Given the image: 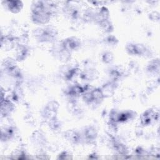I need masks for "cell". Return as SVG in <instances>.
I'll use <instances>...</instances> for the list:
<instances>
[{
    "mask_svg": "<svg viewBox=\"0 0 160 160\" xmlns=\"http://www.w3.org/2000/svg\"><path fill=\"white\" fill-rule=\"evenodd\" d=\"M49 4L46 1H35L32 8V17L36 23L44 24L49 21L51 9Z\"/></svg>",
    "mask_w": 160,
    "mask_h": 160,
    "instance_id": "6da1fadb",
    "label": "cell"
},
{
    "mask_svg": "<svg viewBox=\"0 0 160 160\" xmlns=\"http://www.w3.org/2000/svg\"><path fill=\"white\" fill-rule=\"evenodd\" d=\"M2 4L6 6L9 11L13 13L19 12L23 6L21 1H5L2 2Z\"/></svg>",
    "mask_w": 160,
    "mask_h": 160,
    "instance_id": "7a4b0ae2",
    "label": "cell"
}]
</instances>
